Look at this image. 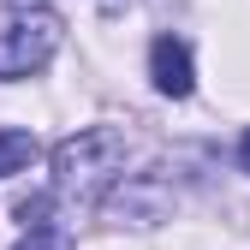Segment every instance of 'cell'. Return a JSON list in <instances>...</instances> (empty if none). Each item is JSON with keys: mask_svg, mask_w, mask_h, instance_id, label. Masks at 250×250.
I'll return each instance as SVG.
<instances>
[{"mask_svg": "<svg viewBox=\"0 0 250 250\" xmlns=\"http://www.w3.org/2000/svg\"><path fill=\"white\" fill-rule=\"evenodd\" d=\"M119 167H125V131L119 125H83V131H72L54 149V191L96 203L119 179Z\"/></svg>", "mask_w": 250, "mask_h": 250, "instance_id": "cell-1", "label": "cell"}, {"mask_svg": "<svg viewBox=\"0 0 250 250\" xmlns=\"http://www.w3.org/2000/svg\"><path fill=\"white\" fill-rule=\"evenodd\" d=\"M60 42H66L60 12H48V6L18 12L6 30H0V83H18V78H30V72H42L48 60L60 54Z\"/></svg>", "mask_w": 250, "mask_h": 250, "instance_id": "cell-2", "label": "cell"}, {"mask_svg": "<svg viewBox=\"0 0 250 250\" xmlns=\"http://www.w3.org/2000/svg\"><path fill=\"white\" fill-rule=\"evenodd\" d=\"M149 78H155V89H161V96L185 102V96L197 89V66H191V48H185L179 36H155V42H149Z\"/></svg>", "mask_w": 250, "mask_h": 250, "instance_id": "cell-3", "label": "cell"}, {"mask_svg": "<svg viewBox=\"0 0 250 250\" xmlns=\"http://www.w3.org/2000/svg\"><path fill=\"white\" fill-rule=\"evenodd\" d=\"M42 155V143H36V131H18V125H0V179H12V173H24L30 161Z\"/></svg>", "mask_w": 250, "mask_h": 250, "instance_id": "cell-4", "label": "cell"}, {"mask_svg": "<svg viewBox=\"0 0 250 250\" xmlns=\"http://www.w3.org/2000/svg\"><path fill=\"white\" fill-rule=\"evenodd\" d=\"M12 250H72V232H66V227H54V221H36Z\"/></svg>", "mask_w": 250, "mask_h": 250, "instance_id": "cell-5", "label": "cell"}, {"mask_svg": "<svg viewBox=\"0 0 250 250\" xmlns=\"http://www.w3.org/2000/svg\"><path fill=\"white\" fill-rule=\"evenodd\" d=\"M238 167H244V173H250V131H244V137H238Z\"/></svg>", "mask_w": 250, "mask_h": 250, "instance_id": "cell-6", "label": "cell"}, {"mask_svg": "<svg viewBox=\"0 0 250 250\" xmlns=\"http://www.w3.org/2000/svg\"><path fill=\"white\" fill-rule=\"evenodd\" d=\"M102 6H107V12H119V6H131V0H102Z\"/></svg>", "mask_w": 250, "mask_h": 250, "instance_id": "cell-7", "label": "cell"}]
</instances>
